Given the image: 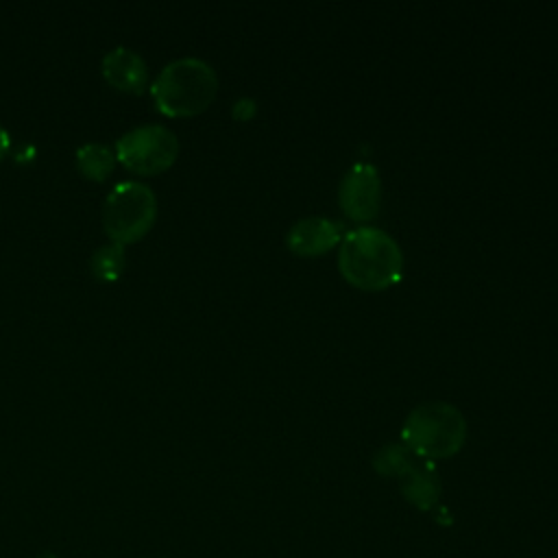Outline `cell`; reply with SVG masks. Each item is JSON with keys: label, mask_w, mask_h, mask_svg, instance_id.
Returning <instances> with one entry per match:
<instances>
[{"label": "cell", "mask_w": 558, "mask_h": 558, "mask_svg": "<svg viewBox=\"0 0 558 558\" xmlns=\"http://www.w3.org/2000/svg\"><path fill=\"white\" fill-rule=\"evenodd\" d=\"M338 270L357 290H386L403 275V253L386 231L355 227L340 240Z\"/></svg>", "instance_id": "obj_1"}, {"label": "cell", "mask_w": 558, "mask_h": 558, "mask_svg": "<svg viewBox=\"0 0 558 558\" xmlns=\"http://www.w3.org/2000/svg\"><path fill=\"white\" fill-rule=\"evenodd\" d=\"M155 107L168 118L203 113L218 94L216 70L198 57H179L166 63L150 83Z\"/></svg>", "instance_id": "obj_2"}, {"label": "cell", "mask_w": 558, "mask_h": 558, "mask_svg": "<svg viewBox=\"0 0 558 558\" xmlns=\"http://www.w3.org/2000/svg\"><path fill=\"white\" fill-rule=\"evenodd\" d=\"M464 440L466 421L456 405L445 401L416 405L401 427V445L427 462L456 456Z\"/></svg>", "instance_id": "obj_3"}, {"label": "cell", "mask_w": 558, "mask_h": 558, "mask_svg": "<svg viewBox=\"0 0 558 558\" xmlns=\"http://www.w3.org/2000/svg\"><path fill=\"white\" fill-rule=\"evenodd\" d=\"M157 220V196L150 185L129 179L111 187L102 203V229L122 246L142 240Z\"/></svg>", "instance_id": "obj_4"}, {"label": "cell", "mask_w": 558, "mask_h": 558, "mask_svg": "<svg viewBox=\"0 0 558 558\" xmlns=\"http://www.w3.org/2000/svg\"><path fill=\"white\" fill-rule=\"evenodd\" d=\"M116 157L133 174H161L179 157V137L166 124H137L118 137Z\"/></svg>", "instance_id": "obj_5"}, {"label": "cell", "mask_w": 558, "mask_h": 558, "mask_svg": "<svg viewBox=\"0 0 558 558\" xmlns=\"http://www.w3.org/2000/svg\"><path fill=\"white\" fill-rule=\"evenodd\" d=\"M338 203L353 222H368L381 207V179L373 163H355L340 181Z\"/></svg>", "instance_id": "obj_6"}, {"label": "cell", "mask_w": 558, "mask_h": 558, "mask_svg": "<svg viewBox=\"0 0 558 558\" xmlns=\"http://www.w3.org/2000/svg\"><path fill=\"white\" fill-rule=\"evenodd\" d=\"M100 72L113 89L126 94H142L148 87V63L137 50L126 46L111 48L100 61Z\"/></svg>", "instance_id": "obj_7"}, {"label": "cell", "mask_w": 558, "mask_h": 558, "mask_svg": "<svg viewBox=\"0 0 558 558\" xmlns=\"http://www.w3.org/2000/svg\"><path fill=\"white\" fill-rule=\"evenodd\" d=\"M342 238V225L323 216H310L292 225L286 244L299 257H318L331 251Z\"/></svg>", "instance_id": "obj_8"}, {"label": "cell", "mask_w": 558, "mask_h": 558, "mask_svg": "<svg viewBox=\"0 0 558 558\" xmlns=\"http://www.w3.org/2000/svg\"><path fill=\"white\" fill-rule=\"evenodd\" d=\"M399 486L403 497L421 510H429L440 497V475L432 462L421 458H414L405 466L399 475Z\"/></svg>", "instance_id": "obj_9"}, {"label": "cell", "mask_w": 558, "mask_h": 558, "mask_svg": "<svg viewBox=\"0 0 558 558\" xmlns=\"http://www.w3.org/2000/svg\"><path fill=\"white\" fill-rule=\"evenodd\" d=\"M74 161L78 172L92 181H105L116 168V150L102 142H85L76 148Z\"/></svg>", "instance_id": "obj_10"}, {"label": "cell", "mask_w": 558, "mask_h": 558, "mask_svg": "<svg viewBox=\"0 0 558 558\" xmlns=\"http://www.w3.org/2000/svg\"><path fill=\"white\" fill-rule=\"evenodd\" d=\"M124 266H126V248L118 242L100 244L89 257V270L94 279L102 283L118 281L124 272Z\"/></svg>", "instance_id": "obj_11"}, {"label": "cell", "mask_w": 558, "mask_h": 558, "mask_svg": "<svg viewBox=\"0 0 558 558\" xmlns=\"http://www.w3.org/2000/svg\"><path fill=\"white\" fill-rule=\"evenodd\" d=\"M414 458H416V456H414L410 449H405L403 445H386V447H381V449L375 453L373 466H375V471L381 473V475H395V477H399V475L405 471V466H408Z\"/></svg>", "instance_id": "obj_12"}, {"label": "cell", "mask_w": 558, "mask_h": 558, "mask_svg": "<svg viewBox=\"0 0 558 558\" xmlns=\"http://www.w3.org/2000/svg\"><path fill=\"white\" fill-rule=\"evenodd\" d=\"M255 111H257V107H255V100H253V98H240V100L233 102V109H231L233 118L240 120V122L251 120V118L255 116Z\"/></svg>", "instance_id": "obj_13"}, {"label": "cell", "mask_w": 558, "mask_h": 558, "mask_svg": "<svg viewBox=\"0 0 558 558\" xmlns=\"http://www.w3.org/2000/svg\"><path fill=\"white\" fill-rule=\"evenodd\" d=\"M9 148H11V137H9L7 129L0 124V159L9 153Z\"/></svg>", "instance_id": "obj_14"}, {"label": "cell", "mask_w": 558, "mask_h": 558, "mask_svg": "<svg viewBox=\"0 0 558 558\" xmlns=\"http://www.w3.org/2000/svg\"><path fill=\"white\" fill-rule=\"evenodd\" d=\"M44 558H54V556H50V554H48V556H44Z\"/></svg>", "instance_id": "obj_15"}]
</instances>
